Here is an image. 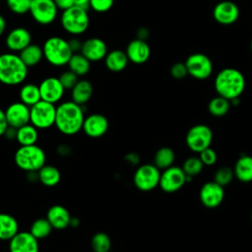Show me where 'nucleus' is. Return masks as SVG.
<instances>
[{
  "label": "nucleus",
  "mask_w": 252,
  "mask_h": 252,
  "mask_svg": "<svg viewBox=\"0 0 252 252\" xmlns=\"http://www.w3.org/2000/svg\"><path fill=\"white\" fill-rule=\"evenodd\" d=\"M85 105H80L73 100L60 102L56 106V129L65 136H73L82 131L85 119Z\"/></svg>",
  "instance_id": "f257e3e1"
},
{
  "label": "nucleus",
  "mask_w": 252,
  "mask_h": 252,
  "mask_svg": "<svg viewBox=\"0 0 252 252\" xmlns=\"http://www.w3.org/2000/svg\"><path fill=\"white\" fill-rule=\"evenodd\" d=\"M244 75L235 68L221 69L216 76L214 87L218 94L228 100L239 98L245 89Z\"/></svg>",
  "instance_id": "f03ea898"
},
{
  "label": "nucleus",
  "mask_w": 252,
  "mask_h": 252,
  "mask_svg": "<svg viewBox=\"0 0 252 252\" xmlns=\"http://www.w3.org/2000/svg\"><path fill=\"white\" fill-rule=\"evenodd\" d=\"M28 76V67L19 54L6 52L0 54V83L5 86H18Z\"/></svg>",
  "instance_id": "7ed1b4c3"
},
{
  "label": "nucleus",
  "mask_w": 252,
  "mask_h": 252,
  "mask_svg": "<svg viewBox=\"0 0 252 252\" xmlns=\"http://www.w3.org/2000/svg\"><path fill=\"white\" fill-rule=\"evenodd\" d=\"M43 58L52 66L62 67L67 65L73 51L70 47L69 41L61 36L48 37L43 45Z\"/></svg>",
  "instance_id": "20e7f679"
},
{
  "label": "nucleus",
  "mask_w": 252,
  "mask_h": 252,
  "mask_svg": "<svg viewBox=\"0 0 252 252\" xmlns=\"http://www.w3.org/2000/svg\"><path fill=\"white\" fill-rule=\"evenodd\" d=\"M14 160L16 165L25 172L38 171L45 164L46 155L36 144L20 146L15 153Z\"/></svg>",
  "instance_id": "39448f33"
},
{
  "label": "nucleus",
  "mask_w": 252,
  "mask_h": 252,
  "mask_svg": "<svg viewBox=\"0 0 252 252\" xmlns=\"http://www.w3.org/2000/svg\"><path fill=\"white\" fill-rule=\"evenodd\" d=\"M60 23L64 31L72 35L84 33L90 25V18L87 9L73 5L62 11Z\"/></svg>",
  "instance_id": "423d86ee"
},
{
  "label": "nucleus",
  "mask_w": 252,
  "mask_h": 252,
  "mask_svg": "<svg viewBox=\"0 0 252 252\" xmlns=\"http://www.w3.org/2000/svg\"><path fill=\"white\" fill-rule=\"evenodd\" d=\"M55 114V104L40 99L30 107V123L38 130L48 129L54 126Z\"/></svg>",
  "instance_id": "0eeeda50"
},
{
  "label": "nucleus",
  "mask_w": 252,
  "mask_h": 252,
  "mask_svg": "<svg viewBox=\"0 0 252 252\" xmlns=\"http://www.w3.org/2000/svg\"><path fill=\"white\" fill-rule=\"evenodd\" d=\"M160 170L154 163H145L135 170L133 182L136 188L148 192L158 186Z\"/></svg>",
  "instance_id": "6e6552de"
},
{
  "label": "nucleus",
  "mask_w": 252,
  "mask_h": 252,
  "mask_svg": "<svg viewBox=\"0 0 252 252\" xmlns=\"http://www.w3.org/2000/svg\"><path fill=\"white\" fill-rule=\"evenodd\" d=\"M213 137V131L208 125L196 124L188 130L185 142L192 152L199 154L211 146Z\"/></svg>",
  "instance_id": "1a4fd4ad"
},
{
  "label": "nucleus",
  "mask_w": 252,
  "mask_h": 252,
  "mask_svg": "<svg viewBox=\"0 0 252 252\" xmlns=\"http://www.w3.org/2000/svg\"><path fill=\"white\" fill-rule=\"evenodd\" d=\"M188 75L197 80H206L213 73V63L204 53H192L184 62Z\"/></svg>",
  "instance_id": "9d476101"
},
{
  "label": "nucleus",
  "mask_w": 252,
  "mask_h": 252,
  "mask_svg": "<svg viewBox=\"0 0 252 252\" xmlns=\"http://www.w3.org/2000/svg\"><path fill=\"white\" fill-rule=\"evenodd\" d=\"M29 12L37 24L47 26L55 21L58 8L53 0H32Z\"/></svg>",
  "instance_id": "9b49d317"
},
{
  "label": "nucleus",
  "mask_w": 252,
  "mask_h": 252,
  "mask_svg": "<svg viewBox=\"0 0 252 252\" xmlns=\"http://www.w3.org/2000/svg\"><path fill=\"white\" fill-rule=\"evenodd\" d=\"M186 183V174L180 166L172 165L160 172L158 186L165 193H174L180 190Z\"/></svg>",
  "instance_id": "f8f14e48"
},
{
  "label": "nucleus",
  "mask_w": 252,
  "mask_h": 252,
  "mask_svg": "<svg viewBox=\"0 0 252 252\" xmlns=\"http://www.w3.org/2000/svg\"><path fill=\"white\" fill-rule=\"evenodd\" d=\"M224 187L217 182L209 181L202 185L199 198L201 203L208 209H215L219 207L224 199Z\"/></svg>",
  "instance_id": "ddd939ff"
},
{
  "label": "nucleus",
  "mask_w": 252,
  "mask_h": 252,
  "mask_svg": "<svg viewBox=\"0 0 252 252\" xmlns=\"http://www.w3.org/2000/svg\"><path fill=\"white\" fill-rule=\"evenodd\" d=\"M40 97L42 100L56 104L64 95L65 89L56 77H47L43 79L38 85Z\"/></svg>",
  "instance_id": "4468645a"
},
{
  "label": "nucleus",
  "mask_w": 252,
  "mask_h": 252,
  "mask_svg": "<svg viewBox=\"0 0 252 252\" xmlns=\"http://www.w3.org/2000/svg\"><path fill=\"white\" fill-rule=\"evenodd\" d=\"M240 15L238 6L228 0L219 2L213 9V17L215 21L223 26L234 24Z\"/></svg>",
  "instance_id": "2eb2a0df"
},
{
  "label": "nucleus",
  "mask_w": 252,
  "mask_h": 252,
  "mask_svg": "<svg viewBox=\"0 0 252 252\" xmlns=\"http://www.w3.org/2000/svg\"><path fill=\"white\" fill-rule=\"evenodd\" d=\"M108 119L100 113H92L85 117L82 131L90 138H100L108 130Z\"/></svg>",
  "instance_id": "dca6fc26"
},
{
  "label": "nucleus",
  "mask_w": 252,
  "mask_h": 252,
  "mask_svg": "<svg viewBox=\"0 0 252 252\" xmlns=\"http://www.w3.org/2000/svg\"><path fill=\"white\" fill-rule=\"evenodd\" d=\"M8 125L19 128L30 123V106L22 101L12 102L4 110Z\"/></svg>",
  "instance_id": "f3484780"
},
{
  "label": "nucleus",
  "mask_w": 252,
  "mask_h": 252,
  "mask_svg": "<svg viewBox=\"0 0 252 252\" xmlns=\"http://www.w3.org/2000/svg\"><path fill=\"white\" fill-rule=\"evenodd\" d=\"M9 251L39 252V243L30 231H19L9 240Z\"/></svg>",
  "instance_id": "a211bd4d"
},
{
  "label": "nucleus",
  "mask_w": 252,
  "mask_h": 252,
  "mask_svg": "<svg viewBox=\"0 0 252 252\" xmlns=\"http://www.w3.org/2000/svg\"><path fill=\"white\" fill-rule=\"evenodd\" d=\"M80 52L91 62L104 59L107 54V45L99 37H90L82 42Z\"/></svg>",
  "instance_id": "6ab92c4d"
},
{
  "label": "nucleus",
  "mask_w": 252,
  "mask_h": 252,
  "mask_svg": "<svg viewBox=\"0 0 252 252\" xmlns=\"http://www.w3.org/2000/svg\"><path fill=\"white\" fill-rule=\"evenodd\" d=\"M32 43V34L29 30L18 27L11 30L5 39V44L12 52H21Z\"/></svg>",
  "instance_id": "aec40b11"
},
{
  "label": "nucleus",
  "mask_w": 252,
  "mask_h": 252,
  "mask_svg": "<svg viewBox=\"0 0 252 252\" xmlns=\"http://www.w3.org/2000/svg\"><path fill=\"white\" fill-rule=\"evenodd\" d=\"M125 52L129 61L134 64H143L149 60L151 48L146 40L135 38L128 43Z\"/></svg>",
  "instance_id": "412c9836"
},
{
  "label": "nucleus",
  "mask_w": 252,
  "mask_h": 252,
  "mask_svg": "<svg viewBox=\"0 0 252 252\" xmlns=\"http://www.w3.org/2000/svg\"><path fill=\"white\" fill-rule=\"evenodd\" d=\"M45 218L53 229L62 230L69 226L72 217L70 212L64 206L53 205L48 209Z\"/></svg>",
  "instance_id": "4be33fe9"
},
{
  "label": "nucleus",
  "mask_w": 252,
  "mask_h": 252,
  "mask_svg": "<svg viewBox=\"0 0 252 252\" xmlns=\"http://www.w3.org/2000/svg\"><path fill=\"white\" fill-rule=\"evenodd\" d=\"M233 173L234 177L244 183L252 181V157L248 155L240 156L235 161Z\"/></svg>",
  "instance_id": "5701e85b"
},
{
  "label": "nucleus",
  "mask_w": 252,
  "mask_h": 252,
  "mask_svg": "<svg viewBox=\"0 0 252 252\" xmlns=\"http://www.w3.org/2000/svg\"><path fill=\"white\" fill-rule=\"evenodd\" d=\"M129 59L126 52L120 49H115L107 52L104 57V64L106 68L111 72H121L128 65Z\"/></svg>",
  "instance_id": "b1692460"
},
{
  "label": "nucleus",
  "mask_w": 252,
  "mask_h": 252,
  "mask_svg": "<svg viewBox=\"0 0 252 252\" xmlns=\"http://www.w3.org/2000/svg\"><path fill=\"white\" fill-rule=\"evenodd\" d=\"M93 85L87 80H79L77 84L71 89V100L74 102L85 105L93 95Z\"/></svg>",
  "instance_id": "393cba45"
},
{
  "label": "nucleus",
  "mask_w": 252,
  "mask_h": 252,
  "mask_svg": "<svg viewBox=\"0 0 252 252\" xmlns=\"http://www.w3.org/2000/svg\"><path fill=\"white\" fill-rule=\"evenodd\" d=\"M19 231V222L16 218L7 213H0V240L9 241Z\"/></svg>",
  "instance_id": "a878e982"
},
{
  "label": "nucleus",
  "mask_w": 252,
  "mask_h": 252,
  "mask_svg": "<svg viewBox=\"0 0 252 252\" xmlns=\"http://www.w3.org/2000/svg\"><path fill=\"white\" fill-rule=\"evenodd\" d=\"M38 181L46 187H54L61 180V173L59 169L51 164H44L37 171Z\"/></svg>",
  "instance_id": "bb28decb"
},
{
  "label": "nucleus",
  "mask_w": 252,
  "mask_h": 252,
  "mask_svg": "<svg viewBox=\"0 0 252 252\" xmlns=\"http://www.w3.org/2000/svg\"><path fill=\"white\" fill-rule=\"evenodd\" d=\"M38 140V129L28 123L17 128L16 141L20 146H31L36 144Z\"/></svg>",
  "instance_id": "cd10ccee"
},
{
  "label": "nucleus",
  "mask_w": 252,
  "mask_h": 252,
  "mask_svg": "<svg viewBox=\"0 0 252 252\" xmlns=\"http://www.w3.org/2000/svg\"><path fill=\"white\" fill-rule=\"evenodd\" d=\"M19 56L21 57V59L27 65L28 68L36 66L43 58L42 47H40L37 44L31 43L21 52H19Z\"/></svg>",
  "instance_id": "c85d7f7f"
},
{
  "label": "nucleus",
  "mask_w": 252,
  "mask_h": 252,
  "mask_svg": "<svg viewBox=\"0 0 252 252\" xmlns=\"http://www.w3.org/2000/svg\"><path fill=\"white\" fill-rule=\"evenodd\" d=\"M67 66L70 71L75 73L78 77H81L89 73L91 69V61L88 60L81 52H76L71 56Z\"/></svg>",
  "instance_id": "c756f323"
},
{
  "label": "nucleus",
  "mask_w": 252,
  "mask_h": 252,
  "mask_svg": "<svg viewBox=\"0 0 252 252\" xmlns=\"http://www.w3.org/2000/svg\"><path fill=\"white\" fill-rule=\"evenodd\" d=\"M19 97L20 101H22L26 105L30 107L32 106L41 99L38 86L32 83L23 85L19 92Z\"/></svg>",
  "instance_id": "7c9ffc66"
},
{
  "label": "nucleus",
  "mask_w": 252,
  "mask_h": 252,
  "mask_svg": "<svg viewBox=\"0 0 252 252\" xmlns=\"http://www.w3.org/2000/svg\"><path fill=\"white\" fill-rule=\"evenodd\" d=\"M175 160V153L169 147L159 148L154 157V164L159 169L163 170L173 165Z\"/></svg>",
  "instance_id": "2f4dec72"
},
{
  "label": "nucleus",
  "mask_w": 252,
  "mask_h": 252,
  "mask_svg": "<svg viewBox=\"0 0 252 252\" xmlns=\"http://www.w3.org/2000/svg\"><path fill=\"white\" fill-rule=\"evenodd\" d=\"M230 100L217 95L213 97L208 103V110L209 112L215 117H221L224 116L230 108Z\"/></svg>",
  "instance_id": "473e14b6"
},
{
  "label": "nucleus",
  "mask_w": 252,
  "mask_h": 252,
  "mask_svg": "<svg viewBox=\"0 0 252 252\" xmlns=\"http://www.w3.org/2000/svg\"><path fill=\"white\" fill-rule=\"evenodd\" d=\"M52 229L53 228L46 218H39L32 221L29 231L39 241L40 239L49 236Z\"/></svg>",
  "instance_id": "72a5a7b5"
},
{
  "label": "nucleus",
  "mask_w": 252,
  "mask_h": 252,
  "mask_svg": "<svg viewBox=\"0 0 252 252\" xmlns=\"http://www.w3.org/2000/svg\"><path fill=\"white\" fill-rule=\"evenodd\" d=\"M93 252H109L111 248V239L105 232H96L91 240Z\"/></svg>",
  "instance_id": "f704fd0d"
},
{
  "label": "nucleus",
  "mask_w": 252,
  "mask_h": 252,
  "mask_svg": "<svg viewBox=\"0 0 252 252\" xmlns=\"http://www.w3.org/2000/svg\"><path fill=\"white\" fill-rule=\"evenodd\" d=\"M204 166L205 165L203 164L199 157H190L184 160L181 168L183 169L186 176L193 178L194 176L202 172Z\"/></svg>",
  "instance_id": "c9c22d12"
},
{
  "label": "nucleus",
  "mask_w": 252,
  "mask_h": 252,
  "mask_svg": "<svg viewBox=\"0 0 252 252\" xmlns=\"http://www.w3.org/2000/svg\"><path fill=\"white\" fill-rule=\"evenodd\" d=\"M233 178H234L233 169L229 166L220 167L215 172V175H214V181L222 187H225L226 185H228Z\"/></svg>",
  "instance_id": "e433bc0d"
},
{
  "label": "nucleus",
  "mask_w": 252,
  "mask_h": 252,
  "mask_svg": "<svg viewBox=\"0 0 252 252\" xmlns=\"http://www.w3.org/2000/svg\"><path fill=\"white\" fill-rule=\"evenodd\" d=\"M32 0H6V4L10 11L15 14L23 15L30 11Z\"/></svg>",
  "instance_id": "4c0bfd02"
},
{
  "label": "nucleus",
  "mask_w": 252,
  "mask_h": 252,
  "mask_svg": "<svg viewBox=\"0 0 252 252\" xmlns=\"http://www.w3.org/2000/svg\"><path fill=\"white\" fill-rule=\"evenodd\" d=\"M78 78H79V77H78L75 73H73L72 71H70V70H67V71L61 73V75L58 77V79H59L61 85L63 86V88L65 89V91H66V90H70V91H71V89H72V88L77 84V82L79 81Z\"/></svg>",
  "instance_id": "58836bf2"
},
{
  "label": "nucleus",
  "mask_w": 252,
  "mask_h": 252,
  "mask_svg": "<svg viewBox=\"0 0 252 252\" xmlns=\"http://www.w3.org/2000/svg\"><path fill=\"white\" fill-rule=\"evenodd\" d=\"M114 0H90L89 8L97 13H105L112 8Z\"/></svg>",
  "instance_id": "ea45409f"
},
{
  "label": "nucleus",
  "mask_w": 252,
  "mask_h": 252,
  "mask_svg": "<svg viewBox=\"0 0 252 252\" xmlns=\"http://www.w3.org/2000/svg\"><path fill=\"white\" fill-rule=\"evenodd\" d=\"M199 158L201 159V161L203 162L204 165L207 166H211L214 165L218 159V156L217 153L214 149H212L211 147L206 148L205 150H203L202 152L199 153Z\"/></svg>",
  "instance_id": "a19ab883"
},
{
  "label": "nucleus",
  "mask_w": 252,
  "mask_h": 252,
  "mask_svg": "<svg viewBox=\"0 0 252 252\" xmlns=\"http://www.w3.org/2000/svg\"><path fill=\"white\" fill-rule=\"evenodd\" d=\"M170 75L172 78L176 80H182L184 79L187 75V68L184 62H175L171 67H170Z\"/></svg>",
  "instance_id": "79ce46f5"
},
{
  "label": "nucleus",
  "mask_w": 252,
  "mask_h": 252,
  "mask_svg": "<svg viewBox=\"0 0 252 252\" xmlns=\"http://www.w3.org/2000/svg\"><path fill=\"white\" fill-rule=\"evenodd\" d=\"M56 7L58 8V10H66L70 7H72L74 5V2L73 0H53Z\"/></svg>",
  "instance_id": "37998d69"
},
{
  "label": "nucleus",
  "mask_w": 252,
  "mask_h": 252,
  "mask_svg": "<svg viewBox=\"0 0 252 252\" xmlns=\"http://www.w3.org/2000/svg\"><path fill=\"white\" fill-rule=\"evenodd\" d=\"M8 126L9 125H8V122H7V119H6L5 111L0 108V137L4 135Z\"/></svg>",
  "instance_id": "c03bdc74"
},
{
  "label": "nucleus",
  "mask_w": 252,
  "mask_h": 252,
  "mask_svg": "<svg viewBox=\"0 0 252 252\" xmlns=\"http://www.w3.org/2000/svg\"><path fill=\"white\" fill-rule=\"evenodd\" d=\"M125 161H126L127 163H129L130 165L135 166V165H137V164L139 163V161H140V157H139L138 154H136V153H129V154H127V155L125 156Z\"/></svg>",
  "instance_id": "a18cd8bd"
},
{
  "label": "nucleus",
  "mask_w": 252,
  "mask_h": 252,
  "mask_svg": "<svg viewBox=\"0 0 252 252\" xmlns=\"http://www.w3.org/2000/svg\"><path fill=\"white\" fill-rule=\"evenodd\" d=\"M16 135H17V128L8 126L3 136L9 141H13V140H16Z\"/></svg>",
  "instance_id": "49530a36"
},
{
  "label": "nucleus",
  "mask_w": 252,
  "mask_h": 252,
  "mask_svg": "<svg viewBox=\"0 0 252 252\" xmlns=\"http://www.w3.org/2000/svg\"><path fill=\"white\" fill-rule=\"evenodd\" d=\"M69 41V44H70V47L73 51V53H76V52H80L81 50V46H82V42L77 39V38H73L71 40H68Z\"/></svg>",
  "instance_id": "de8ad7c7"
},
{
  "label": "nucleus",
  "mask_w": 252,
  "mask_h": 252,
  "mask_svg": "<svg viewBox=\"0 0 252 252\" xmlns=\"http://www.w3.org/2000/svg\"><path fill=\"white\" fill-rule=\"evenodd\" d=\"M57 152H58V154H59L60 156H67V155H69V153H70V148L68 147V145L63 144V145H60V146L58 147Z\"/></svg>",
  "instance_id": "09e8293b"
},
{
  "label": "nucleus",
  "mask_w": 252,
  "mask_h": 252,
  "mask_svg": "<svg viewBox=\"0 0 252 252\" xmlns=\"http://www.w3.org/2000/svg\"><path fill=\"white\" fill-rule=\"evenodd\" d=\"M137 35H138L137 38L146 40V38L149 36V32H148V30H147L146 28H141V29L138 31Z\"/></svg>",
  "instance_id": "8fccbe9b"
},
{
  "label": "nucleus",
  "mask_w": 252,
  "mask_h": 252,
  "mask_svg": "<svg viewBox=\"0 0 252 252\" xmlns=\"http://www.w3.org/2000/svg\"><path fill=\"white\" fill-rule=\"evenodd\" d=\"M73 2H74V5L82 7V8H85V9L88 10L90 0H73Z\"/></svg>",
  "instance_id": "3c124183"
},
{
  "label": "nucleus",
  "mask_w": 252,
  "mask_h": 252,
  "mask_svg": "<svg viewBox=\"0 0 252 252\" xmlns=\"http://www.w3.org/2000/svg\"><path fill=\"white\" fill-rule=\"evenodd\" d=\"M5 30H6V20L2 15H0V36L4 33Z\"/></svg>",
  "instance_id": "603ef678"
},
{
  "label": "nucleus",
  "mask_w": 252,
  "mask_h": 252,
  "mask_svg": "<svg viewBox=\"0 0 252 252\" xmlns=\"http://www.w3.org/2000/svg\"><path fill=\"white\" fill-rule=\"evenodd\" d=\"M80 225V220L76 217H72L71 218V220H70V224L69 226L71 227H78Z\"/></svg>",
  "instance_id": "864d4df0"
},
{
  "label": "nucleus",
  "mask_w": 252,
  "mask_h": 252,
  "mask_svg": "<svg viewBox=\"0 0 252 252\" xmlns=\"http://www.w3.org/2000/svg\"><path fill=\"white\" fill-rule=\"evenodd\" d=\"M250 47H251V51H252V39H251V43H250Z\"/></svg>",
  "instance_id": "5fc2aeb1"
},
{
  "label": "nucleus",
  "mask_w": 252,
  "mask_h": 252,
  "mask_svg": "<svg viewBox=\"0 0 252 252\" xmlns=\"http://www.w3.org/2000/svg\"><path fill=\"white\" fill-rule=\"evenodd\" d=\"M251 220H252V214H251Z\"/></svg>",
  "instance_id": "6e6d98bb"
},
{
  "label": "nucleus",
  "mask_w": 252,
  "mask_h": 252,
  "mask_svg": "<svg viewBox=\"0 0 252 252\" xmlns=\"http://www.w3.org/2000/svg\"><path fill=\"white\" fill-rule=\"evenodd\" d=\"M109 252H110V251H109Z\"/></svg>",
  "instance_id": "4d7b16f0"
}]
</instances>
